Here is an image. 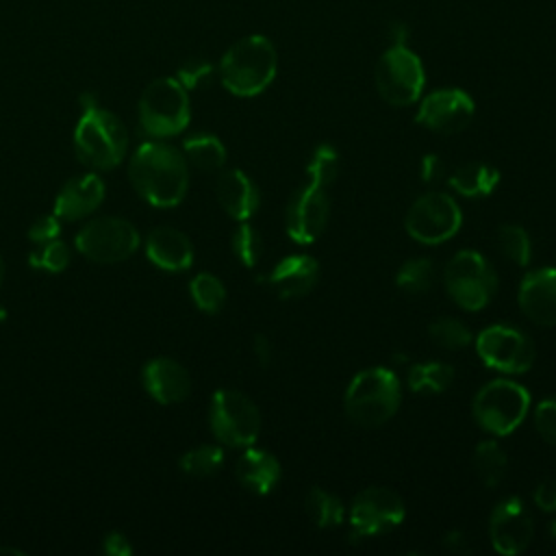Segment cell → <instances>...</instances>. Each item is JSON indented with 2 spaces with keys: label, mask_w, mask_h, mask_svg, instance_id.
<instances>
[{
  "label": "cell",
  "mask_w": 556,
  "mask_h": 556,
  "mask_svg": "<svg viewBox=\"0 0 556 556\" xmlns=\"http://www.w3.org/2000/svg\"><path fill=\"white\" fill-rule=\"evenodd\" d=\"M191 119L187 89L178 78L163 76L152 80L139 98V124L152 139L180 135Z\"/></svg>",
  "instance_id": "5b68a950"
},
{
  "label": "cell",
  "mask_w": 556,
  "mask_h": 556,
  "mask_svg": "<svg viewBox=\"0 0 556 556\" xmlns=\"http://www.w3.org/2000/svg\"><path fill=\"white\" fill-rule=\"evenodd\" d=\"M189 293H191L195 306L208 315L219 313L226 302L224 282L215 274H208V271L193 276V280L189 282Z\"/></svg>",
  "instance_id": "1f68e13d"
},
{
  "label": "cell",
  "mask_w": 556,
  "mask_h": 556,
  "mask_svg": "<svg viewBox=\"0 0 556 556\" xmlns=\"http://www.w3.org/2000/svg\"><path fill=\"white\" fill-rule=\"evenodd\" d=\"M406 517L402 497L384 486L363 489L350 506V539L363 541L397 528Z\"/></svg>",
  "instance_id": "8fae6325"
},
{
  "label": "cell",
  "mask_w": 556,
  "mask_h": 556,
  "mask_svg": "<svg viewBox=\"0 0 556 556\" xmlns=\"http://www.w3.org/2000/svg\"><path fill=\"white\" fill-rule=\"evenodd\" d=\"M252 348H254V356H256L258 365L269 367L271 358H274V345H271L269 337L267 334H256L254 341H252Z\"/></svg>",
  "instance_id": "7bdbcfd3"
},
{
  "label": "cell",
  "mask_w": 556,
  "mask_h": 556,
  "mask_svg": "<svg viewBox=\"0 0 556 556\" xmlns=\"http://www.w3.org/2000/svg\"><path fill=\"white\" fill-rule=\"evenodd\" d=\"M463 224V213L456 200L447 193H424L406 213V232L426 245H439L452 239Z\"/></svg>",
  "instance_id": "7c38bea8"
},
{
  "label": "cell",
  "mask_w": 556,
  "mask_h": 556,
  "mask_svg": "<svg viewBox=\"0 0 556 556\" xmlns=\"http://www.w3.org/2000/svg\"><path fill=\"white\" fill-rule=\"evenodd\" d=\"M213 72H215V67L208 61H204V59H189V61H185L178 67L176 78L189 91V89H198V87L206 85L211 80Z\"/></svg>",
  "instance_id": "8d00e7d4"
},
{
  "label": "cell",
  "mask_w": 556,
  "mask_h": 556,
  "mask_svg": "<svg viewBox=\"0 0 556 556\" xmlns=\"http://www.w3.org/2000/svg\"><path fill=\"white\" fill-rule=\"evenodd\" d=\"M476 352L482 363L504 374H523L534 363V345L519 328L495 324L476 339Z\"/></svg>",
  "instance_id": "4fadbf2b"
},
{
  "label": "cell",
  "mask_w": 556,
  "mask_h": 556,
  "mask_svg": "<svg viewBox=\"0 0 556 556\" xmlns=\"http://www.w3.org/2000/svg\"><path fill=\"white\" fill-rule=\"evenodd\" d=\"M182 154H185L187 163H191L193 167H198L202 172H217L226 163L224 143L219 141V137L208 135V132L191 135L189 139H185Z\"/></svg>",
  "instance_id": "d4e9b609"
},
{
  "label": "cell",
  "mask_w": 556,
  "mask_h": 556,
  "mask_svg": "<svg viewBox=\"0 0 556 556\" xmlns=\"http://www.w3.org/2000/svg\"><path fill=\"white\" fill-rule=\"evenodd\" d=\"M532 517L519 497L502 500L489 517V539L497 554H521L532 541Z\"/></svg>",
  "instance_id": "2e32d148"
},
{
  "label": "cell",
  "mask_w": 556,
  "mask_h": 556,
  "mask_svg": "<svg viewBox=\"0 0 556 556\" xmlns=\"http://www.w3.org/2000/svg\"><path fill=\"white\" fill-rule=\"evenodd\" d=\"M534 428L543 441L556 447V397H547L534 408Z\"/></svg>",
  "instance_id": "74e56055"
},
{
  "label": "cell",
  "mask_w": 556,
  "mask_h": 556,
  "mask_svg": "<svg viewBox=\"0 0 556 556\" xmlns=\"http://www.w3.org/2000/svg\"><path fill=\"white\" fill-rule=\"evenodd\" d=\"M500 182V172L489 163H465L450 174V187L465 198H484Z\"/></svg>",
  "instance_id": "cb8c5ba5"
},
{
  "label": "cell",
  "mask_w": 556,
  "mask_h": 556,
  "mask_svg": "<svg viewBox=\"0 0 556 556\" xmlns=\"http://www.w3.org/2000/svg\"><path fill=\"white\" fill-rule=\"evenodd\" d=\"M235 476L245 491L267 495L280 482V463L271 452L248 445L235 465Z\"/></svg>",
  "instance_id": "603a6c76"
},
{
  "label": "cell",
  "mask_w": 556,
  "mask_h": 556,
  "mask_svg": "<svg viewBox=\"0 0 556 556\" xmlns=\"http://www.w3.org/2000/svg\"><path fill=\"white\" fill-rule=\"evenodd\" d=\"M443 545H445V549L456 552V554H467V552L471 549V547H469V539H467L465 532H460V530L447 532V534L443 536Z\"/></svg>",
  "instance_id": "ee69618b"
},
{
  "label": "cell",
  "mask_w": 556,
  "mask_h": 556,
  "mask_svg": "<svg viewBox=\"0 0 556 556\" xmlns=\"http://www.w3.org/2000/svg\"><path fill=\"white\" fill-rule=\"evenodd\" d=\"M304 508H306V515L311 517V521L321 530L341 526L343 517H345V508H343L341 500L321 486L308 489V493L304 497Z\"/></svg>",
  "instance_id": "484cf974"
},
{
  "label": "cell",
  "mask_w": 556,
  "mask_h": 556,
  "mask_svg": "<svg viewBox=\"0 0 556 556\" xmlns=\"http://www.w3.org/2000/svg\"><path fill=\"white\" fill-rule=\"evenodd\" d=\"M495 241H497V250L500 254L515 263V265H528L532 258V243H530V235L517 226V224H502L495 232Z\"/></svg>",
  "instance_id": "f546056e"
},
{
  "label": "cell",
  "mask_w": 556,
  "mask_h": 556,
  "mask_svg": "<svg viewBox=\"0 0 556 556\" xmlns=\"http://www.w3.org/2000/svg\"><path fill=\"white\" fill-rule=\"evenodd\" d=\"M59 232H61V219L54 213L52 215H41L28 226V239H30L33 245L59 239Z\"/></svg>",
  "instance_id": "f35d334b"
},
{
  "label": "cell",
  "mask_w": 556,
  "mask_h": 556,
  "mask_svg": "<svg viewBox=\"0 0 556 556\" xmlns=\"http://www.w3.org/2000/svg\"><path fill=\"white\" fill-rule=\"evenodd\" d=\"M445 174V163L441 161L439 154H424L421 163H419V178L428 185L439 182Z\"/></svg>",
  "instance_id": "ab89813d"
},
{
  "label": "cell",
  "mask_w": 556,
  "mask_h": 556,
  "mask_svg": "<svg viewBox=\"0 0 556 556\" xmlns=\"http://www.w3.org/2000/svg\"><path fill=\"white\" fill-rule=\"evenodd\" d=\"M328 217H330V200L326 189L313 187L308 182L300 187L287 204V213H285L287 232L295 243L308 245L324 232Z\"/></svg>",
  "instance_id": "9a60e30c"
},
{
  "label": "cell",
  "mask_w": 556,
  "mask_h": 556,
  "mask_svg": "<svg viewBox=\"0 0 556 556\" xmlns=\"http://www.w3.org/2000/svg\"><path fill=\"white\" fill-rule=\"evenodd\" d=\"M476 104L471 96L456 87H445L430 91L426 98H419L417 124L441 135H456L469 126L473 119Z\"/></svg>",
  "instance_id": "5bb4252c"
},
{
  "label": "cell",
  "mask_w": 556,
  "mask_h": 556,
  "mask_svg": "<svg viewBox=\"0 0 556 556\" xmlns=\"http://www.w3.org/2000/svg\"><path fill=\"white\" fill-rule=\"evenodd\" d=\"M104 552L111 556H128L132 552L130 541L122 532H111L104 536Z\"/></svg>",
  "instance_id": "b9f144b4"
},
{
  "label": "cell",
  "mask_w": 556,
  "mask_h": 556,
  "mask_svg": "<svg viewBox=\"0 0 556 556\" xmlns=\"http://www.w3.org/2000/svg\"><path fill=\"white\" fill-rule=\"evenodd\" d=\"M74 152L93 169H113L128 152V130L115 113L98 104L89 106L76 124Z\"/></svg>",
  "instance_id": "277c9868"
},
{
  "label": "cell",
  "mask_w": 556,
  "mask_h": 556,
  "mask_svg": "<svg viewBox=\"0 0 556 556\" xmlns=\"http://www.w3.org/2000/svg\"><path fill=\"white\" fill-rule=\"evenodd\" d=\"M517 300L530 321L539 326H556V269L541 267L526 274Z\"/></svg>",
  "instance_id": "ac0fdd59"
},
{
  "label": "cell",
  "mask_w": 556,
  "mask_h": 556,
  "mask_svg": "<svg viewBox=\"0 0 556 556\" xmlns=\"http://www.w3.org/2000/svg\"><path fill=\"white\" fill-rule=\"evenodd\" d=\"M28 261H30L33 267L56 274V271H63L70 265V250L61 239H52V241L35 245Z\"/></svg>",
  "instance_id": "d590c367"
},
{
  "label": "cell",
  "mask_w": 556,
  "mask_h": 556,
  "mask_svg": "<svg viewBox=\"0 0 556 556\" xmlns=\"http://www.w3.org/2000/svg\"><path fill=\"white\" fill-rule=\"evenodd\" d=\"M278 70L274 43L263 35H248L235 41L219 61L222 85L239 98L263 93Z\"/></svg>",
  "instance_id": "7a4b0ae2"
},
{
  "label": "cell",
  "mask_w": 556,
  "mask_h": 556,
  "mask_svg": "<svg viewBox=\"0 0 556 556\" xmlns=\"http://www.w3.org/2000/svg\"><path fill=\"white\" fill-rule=\"evenodd\" d=\"M141 378L146 391L159 404H178L191 391L189 371L169 356H156L148 361L141 371Z\"/></svg>",
  "instance_id": "d6986e66"
},
{
  "label": "cell",
  "mask_w": 556,
  "mask_h": 556,
  "mask_svg": "<svg viewBox=\"0 0 556 556\" xmlns=\"http://www.w3.org/2000/svg\"><path fill=\"white\" fill-rule=\"evenodd\" d=\"M2 280H4V258H2V252H0V287H2Z\"/></svg>",
  "instance_id": "7dc6e473"
},
{
  "label": "cell",
  "mask_w": 556,
  "mask_h": 556,
  "mask_svg": "<svg viewBox=\"0 0 556 556\" xmlns=\"http://www.w3.org/2000/svg\"><path fill=\"white\" fill-rule=\"evenodd\" d=\"M506 467H508V456L497 441L486 439L476 445L473 469L486 486H497L506 476Z\"/></svg>",
  "instance_id": "83f0119b"
},
{
  "label": "cell",
  "mask_w": 556,
  "mask_h": 556,
  "mask_svg": "<svg viewBox=\"0 0 556 556\" xmlns=\"http://www.w3.org/2000/svg\"><path fill=\"white\" fill-rule=\"evenodd\" d=\"M148 258L165 271H185L193 263V245L189 237L174 226H159L146 239Z\"/></svg>",
  "instance_id": "44dd1931"
},
{
  "label": "cell",
  "mask_w": 556,
  "mask_h": 556,
  "mask_svg": "<svg viewBox=\"0 0 556 556\" xmlns=\"http://www.w3.org/2000/svg\"><path fill=\"white\" fill-rule=\"evenodd\" d=\"M182 473L187 476H195V478H206L213 476L222 469L224 465V450L219 445H198L187 450L180 460H178Z\"/></svg>",
  "instance_id": "4dcf8cb0"
},
{
  "label": "cell",
  "mask_w": 556,
  "mask_h": 556,
  "mask_svg": "<svg viewBox=\"0 0 556 556\" xmlns=\"http://www.w3.org/2000/svg\"><path fill=\"white\" fill-rule=\"evenodd\" d=\"M534 504L545 513H556V480H543L536 484Z\"/></svg>",
  "instance_id": "60d3db41"
},
{
  "label": "cell",
  "mask_w": 556,
  "mask_h": 556,
  "mask_svg": "<svg viewBox=\"0 0 556 556\" xmlns=\"http://www.w3.org/2000/svg\"><path fill=\"white\" fill-rule=\"evenodd\" d=\"M374 83L384 102L393 106L415 104L426 85L421 59L408 46H389L376 63Z\"/></svg>",
  "instance_id": "ba28073f"
},
{
  "label": "cell",
  "mask_w": 556,
  "mask_h": 556,
  "mask_svg": "<svg viewBox=\"0 0 556 556\" xmlns=\"http://www.w3.org/2000/svg\"><path fill=\"white\" fill-rule=\"evenodd\" d=\"M208 424L222 445L248 447L261 432V413L245 393L219 389L211 397Z\"/></svg>",
  "instance_id": "9c48e42d"
},
{
  "label": "cell",
  "mask_w": 556,
  "mask_h": 556,
  "mask_svg": "<svg viewBox=\"0 0 556 556\" xmlns=\"http://www.w3.org/2000/svg\"><path fill=\"white\" fill-rule=\"evenodd\" d=\"M406 382L415 393H441L454 382V369L441 361L415 363L406 374Z\"/></svg>",
  "instance_id": "4316f807"
},
{
  "label": "cell",
  "mask_w": 556,
  "mask_h": 556,
  "mask_svg": "<svg viewBox=\"0 0 556 556\" xmlns=\"http://www.w3.org/2000/svg\"><path fill=\"white\" fill-rule=\"evenodd\" d=\"M437 280V271L430 258H410L406 261L395 276V285L408 295H421L432 289Z\"/></svg>",
  "instance_id": "f1b7e54d"
},
{
  "label": "cell",
  "mask_w": 556,
  "mask_h": 556,
  "mask_svg": "<svg viewBox=\"0 0 556 556\" xmlns=\"http://www.w3.org/2000/svg\"><path fill=\"white\" fill-rule=\"evenodd\" d=\"M530 408V393L519 382L500 378L486 382L471 402L476 424L497 437L510 434L521 426Z\"/></svg>",
  "instance_id": "8992f818"
},
{
  "label": "cell",
  "mask_w": 556,
  "mask_h": 556,
  "mask_svg": "<svg viewBox=\"0 0 556 556\" xmlns=\"http://www.w3.org/2000/svg\"><path fill=\"white\" fill-rule=\"evenodd\" d=\"M135 191L152 206L169 208L182 202L189 189V163L185 154L161 141L141 143L128 163Z\"/></svg>",
  "instance_id": "6da1fadb"
},
{
  "label": "cell",
  "mask_w": 556,
  "mask_h": 556,
  "mask_svg": "<svg viewBox=\"0 0 556 556\" xmlns=\"http://www.w3.org/2000/svg\"><path fill=\"white\" fill-rule=\"evenodd\" d=\"M139 230L132 222L115 215L87 222L76 232V250L93 263H122L130 258L139 248Z\"/></svg>",
  "instance_id": "30bf717a"
},
{
  "label": "cell",
  "mask_w": 556,
  "mask_h": 556,
  "mask_svg": "<svg viewBox=\"0 0 556 556\" xmlns=\"http://www.w3.org/2000/svg\"><path fill=\"white\" fill-rule=\"evenodd\" d=\"M430 339L445 350H463L473 341L469 326L456 317H439L428 328Z\"/></svg>",
  "instance_id": "d6a6232c"
},
{
  "label": "cell",
  "mask_w": 556,
  "mask_h": 556,
  "mask_svg": "<svg viewBox=\"0 0 556 556\" xmlns=\"http://www.w3.org/2000/svg\"><path fill=\"white\" fill-rule=\"evenodd\" d=\"M443 285L456 306L465 311H480L491 302L497 289V276L480 252L460 250L447 261L443 269Z\"/></svg>",
  "instance_id": "52a82bcc"
},
{
  "label": "cell",
  "mask_w": 556,
  "mask_h": 556,
  "mask_svg": "<svg viewBox=\"0 0 556 556\" xmlns=\"http://www.w3.org/2000/svg\"><path fill=\"white\" fill-rule=\"evenodd\" d=\"M549 534H552V539L556 541V519L552 521V526H549Z\"/></svg>",
  "instance_id": "c3c4849f"
},
{
  "label": "cell",
  "mask_w": 556,
  "mask_h": 556,
  "mask_svg": "<svg viewBox=\"0 0 556 556\" xmlns=\"http://www.w3.org/2000/svg\"><path fill=\"white\" fill-rule=\"evenodd\" d=\"M232 252H235V256L239 258L241 265L254 267L263 256V237H261V232L252 224L239 222V226L232 232Z\"/></svg>",
  "instance_id": "e575fe53"
},
{
  "label": "cell",
  "mask_w": 556,
  "mask_h": 556,
  "mask_svg": "<svg viewBox=\"0 0 556 556\" xmlns=\"http://www.w3.org/2000/svg\"><path fill=\"white\" fill-rule=\"evenodd\" d=\"M389 39H391V46H406L408 41V28L400 22L391 24L389 26Z\"/></svg>",
  "instance_id": "f6af8a7d"
},
{
  "label": "cell",
  "mask_w": 556,
  "mask_h": 556,
  "mask_svg": "<svg viewBox=\"0 0 556 556\" xmlns=\"http://www.w3.org/2000/svg\"><path fill=\"white\" fill-rule=\"evenodd\" d=\"M102 200L104 180L98 174H80L61 187L54 200V215L65 222H76L91 215Z\"/></svg>",
  "instance_id": "ffe728a7"
},
{
  "label": "cell",
  "mask_w": 556,
  "mask_h": 556,
  "mask_svg": "<svg viewBox=\"0 0 556 556\" xmlns=\"http://www.w3.org/2000/svg\"><path fill=\"white\" fill-rule=\"evenodd\" d=\"M215 193H217L219 206L237 222H248L261 204L256 185L241 169L222 172L215 185Z\"/></svg>",
  "instance_id": "7402d4cb"
},
{
  "label": "cell",
  "mask_w": 556,
  "mask_h": 556,
  "mask_svg": "<svg viewBox=\"0 0 556 556\" xmlns=\"http://www.w3.org/2000/svg\"><path fill=\"white\" fill-rule=\"evenodd\" d=\"M0 554H15V556H17V554H22V552H20L17 547H0Z\"/></svg>",
  "instance_id": "bcb514c9"
},
{
  "label": "cell",
  "mask_w": 556,
  "mask_h": 556,
  "mask_svg": "<svg viewBox=\"0 0 556 556\" xmlns=\"http://www.w3.org/2000/svg\"><path fill=\"white\" fill-rule=\"evenodd\" d=\"M319 278V263L308 254H291L280 258L271 271L258 278V282L267 285L282 300L304 298L313 291Z\"/></svg>",
  "instance_id": "e0dca14e"
},
{
  "label": "cell",
  "mask_w": 556,
  "mask_h": 556,
  "mask_svg": "<svg viewBox=\"0 0 556 556\" xmlns=\"http://www.w3.org/2000/svg\"><path fill=\"white\" fill-rule=\"evenodd\" d=\"M400 402V380L387 367H369L356 374L343 397L348 419L363 428H378L387 424L397 413Z\"/></svg>",
  "instance_id": "3957f363"
},
{
  "label": "cell",
  "mask_w": 556,
  "mask_h": 556,
  "mask_svg": "<svg viewBox=\"0 0 556 556\" xmlns=\"http://www.w3.org/2000/svg\"><path fill=\"white\" fill-rule=\"evenodd\" d=\"M306 174H308V182L313 187L326 189L334 182L337 174H339V154L332 146L321 143L315 148L308 165H306Z\"/></svg>",
  "instance_id": "836d02e7"
}]
</instances>
